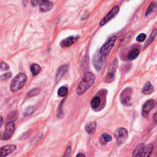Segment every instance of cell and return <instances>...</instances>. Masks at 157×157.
<instances>
[{
    "label": "cell",
    "instance_id": "obj_25",
    "mask_svg": "<svg viewBox=\"0 0 157 157\" xmlns=\"http://www.w3.org/2000/svg\"><path fill=\"white\" fill-rule=\"evenodd\" d=\"M39 92H40V89L39 88H35L32 89L31 91H29L28 93L27 96L28 97H34V96L38 95Z\"/></svg>",
    "mask_w": 157,
    "mask_h": 157
},
{
    "label": "cell",
    "instance_id": "obj_23",
    "mask_svg": "<svg viewBox=\"0 0 157 157\" xmlns=\"http://www.w3.org/2000/svg\"><path fill=\"white\" fill-rule=\"evenodd\" d=\"M156 9H157V2L155 1V2L152 3L149 5V6L147 8V10H146V12H145V16L148 15L150 13H151L152 12L155 11V10H156Z\"/></svg>",
    "mask_w": 157,
    "mask_h": 157
},
{
    "label": "cell",
    "instance_id": "obj_31",
    "mask_svg": "<svg viewBox=\"0 0 157 157\" xmlns=\"http://www.w3.org/2000/svg\"><path fill=\"white\" fill-rule=\"evenodd\" d=\"M9 66L5 62H1V71H6L9 69Z\"/></svg>",
    "mask_w": 157,
    "mask_h": 157
},
{
    "label": "cell",
    "instance_id": "obj_32",
    "mask_svg": "<svg viewBox=\"0 0 157 157\" xmlns=\"http://www.w3.org/2000/svg\"><path fill=\"white\" fill-rule=\"evenodd\" d=\"M71 147H68L66 150V152H65V156H68L70 153H71Z\"/></svg>",
    "mask_w": 157,
    "mask_h": 157
},
{
    "label": "cell",
    "instance_id": "obj_9",
    "mask_svg": "<svg viewBox=\"0 0 157 157\" xmlns=\"http://www.w3.org/2000/svg\"><path fill=\"white\" fill-rule=\"evenodd\" d=\"M104 57L100 52V54H97L93 57V66L97 71H100L104 65Z\"/></svg>",
    "mask_w": 157,
    "mask_h": 157
},
{
    "label": "cell",
    "instance_id": "obj_36",
    "mask_svg": "<svg viewBox=\"0 0 157 157\" xmlns=\"http://www.w3.org/2000/svg\"><path fill=\"white\" fill-rule=\"evenodd\" d=\"M2 125H3V117H1V125H0V127H2Z\"/></svg>",
    "mask_w": 157,
    "mask_h": 157
},
{
    "label": "cell",
    "instance_id": "obj_19",
    "mask_svg": "<svg viewBox=\"0 0 157 157\" xmlns=\"http://www.w3.org/2000/svg\"><path fill=\"white\" fill-rule=\"evenodd\" d=\"M156 35H157V29L154 28V29L152 30V33H151L150 36L149 37L147 41H146V43H145V47L149 46L152 43V41H153V39H154L156 37Z\"/></svg>",
    "mask_w": 157,
    "mask_h": 157
},
{
    "label": "cell",
    "instance_id": "obj_22",
    "mask_svg": "<svg viewBox=\"0 0 157 157\" xmlns=\"http://www.w3.org/2000/svg\"><path fill=\"white\" fill-rule=\"evenodd\" d=\"M30 70L33 76H36L41 72V68L38 64H33L31 66Z\"/></svg>",
    "mask_w": 157,
    "mask_h": 157
},
{
    "label": "cell",
    "instance_id": "obj_14",
    "mask_svg": "<svg viewBox=\"0 0 157 157\" xmlns=\"http://www.w3.org/2000/svg\"><path fill=\"white\" fill-rule=\"evenodd\" d=\"M68 69V65H63L61 67L59 68V69L57 71V75H56V81L57 82H59L61 79L64 76V75L66 74Z\"/></svg>",
    "mask_w": 157,
    "mask_h": 157
},
{
    "label": "cell",
    "instance_id": "obj_10",
    "mask_svg": "<svg viewBox=\"0 0 157 157\" xmlns=\"http://www.w3.org/2000/svg\"><path fill=\"white\" fill-rule=\"evenodd\" d=\"M155 106V101L153 100H148L146 101L142 107V115L144 117H146L147 116L150 111L154 108Z\"/></svg>",
    "mask_w": 157,
    "mask_h": 157
},
{
    "label": "cell",
    "instance_id": "obj_30",
    "mask_svg": "<svg viewBox=\"0 0 157 157\" xmlns=\"http://www.w3.org/2000/svg\"><path fill=\"white\" fill-rule=\"evenodd\" d=\"M12 76V73L11 72H7L6 74H4L1 76V80H4L9 79Z\"/></svg>",
    "mask_w": 157,
    "mask_h": 157
},
{
    "label": "cell",
    "instance_id": "obj_15",
    "mask_svg": "<svg viewBox=\"0 0 157 157\" xmlns=\"http://www.w3.org/2000/svg\"><path fill=\"white\" fill-rule=\"evenodd\" d=\"M97 128V123L95 122H90L86 124V130L88 134H93Z\"/></svg>",
    "mask_w": 157,
    "mask_h": 157
},
{
    "label": "cell",
    "instance_id": "obj_28",
    "mask_svg": "<svg viewBox=\"0 0 157 157\" xmlns=\"http://www.w3.org/2000/svg\"><path fill=\"white\" fill-rule=\"evenodd\" d=\"M146 38H147V36L145 33H141L137 36L136 41L139 42V43H142L146 39Z\"/></svg>",
    "mask_w": 157,
    "mask_h": 157
},
{
    "label": "cell",
    "instance_id": "obj_24",
    "mask_svg": "<svg viewBox=\"0 0 157 157\" xmlns=\"http://www.w3.org/2000/svg\"><path fill=\"white\" fill-rule=\"evenodd\" d=\"M68 93V89L66 87L62 86L58 90V95L60 97H65Z\"/></svg>",
    "mask_w": 157,
    "mask_h": 157
},
{
    "label": "cell",
    "instance_id": "obj_37",
    "mask_svg": "<svg viewBox=\"0 0 157 157\" xmlns=\"http://www.w3.org/2000/svg\"><path fill=\"white\" fill-rule=\"evenodd\" d=\"M126 1H128V0H126Z\"/></svg>",
    "mask_w": 157,
    "mask_h": 157
},
{
    "label": "cell",
    "instance_id": "obj_33",
    "mask_svg": "<svg viewBox=\"0 0 157 157\" xmlns=\"http://www.w3.org/2000/svg\"><path fill=\"white\" fill-rule=\"evenodd\" d=\"M31 4H32L33 6H35L39 3V0H31Z\"/></svg>",
    "mask_w": 157,
    "mask_h": 157
},
{
    "label": "cell",
    "instance_id": "obj_20",
    "mask_svg": "<svg viewBox=\"0 0 157 157\" xmlns=\"http://www.w3.org/2000/svg\"><path fill=\"white\" fill-rule=\"evenodd\" d=\"M139 53H140V52L139 49H134L129 52V54L128 55V58L130 60H133L138 57Z\"/></svg>",
    "mask_w": 157,
    "mask_h": 157
},
{
    "label": "cell",
    "instance_id": "obj_6",
    "mask_svg": "<svg viewBox=\"0 0 157 157\" xmlns=\"http://www.w3.org/2000/svg\"><path fill=\"white\" fill-rule=\"evenodd\" d=\"M15 125L14 122H9L6 125L4 133L1 136V139L7 140L11 138L15 130Z\"/></svg>",
    "mask_w": 157,
    "mask_h": 157
},
{
    "label": "cell",
    "instance_id": "obj_4",
    "mask_svg": "<svg viewBox=\"0 0 157 157\" xmlns=\"http://www.w3.org/2000/svg\"><path fill=\"white\" fill-rule=\"evenodd\" d=\"M128 131L122 127L119 128L115 132V137L117 139V142L119 145L124 144L128 138Z\"/></svg>",
    "mask_w": 157,
    "mask_h": 157
},
{
    "label": "cell",
    "instance_id": "obj_7",
    "mask_svg": "<svg viewBox=\"0 0 157 157\" xmlns=\"http://www.w3.org/2000/svg\"><path fill=\"white\" fill-rule=\"evenodd\" d=\"M131 93L132 90L131 88H126L121 93L120 95V101L124 105L128 106L131 102Z\"/></svg>",
    "mask_w": 157,
    "mask_h": 157
},
{
    "label": "cell",
    "instance_id": "obj_2",
    "mask_svg": "<svg viewBox=\"0 0 157 157\" xmlns=\"http://www.w3.org/2000/svg\"><path fill=\"white\" fill-rule=\"evenodd\" d=\"M27 79V76L24 73H20L13 79L10 83V90L13 92L18 91L25 86Z\"/></svg>",
    "mask_w": 157,
    "mask_h": 157
},
{
    "label": "cell",
    "instance_id": "obj_16",
    "mask_svg": "<svg viewBox=\"0 0 157 157\" xmlns=\"http://www.w3.org/2000/svg\"><path fill=\"white\" fill-rule=\"evenodd\" d=\"M145 147V144H139L138 145L136 146V147L135 148L133 152V156L134 157H141V155L142 153V152L144 150V149Z\"/></svg>",
    "mask_w": 157,
    "mask_h": 157
},
{
    "label": "cell",
    "instance_id": "obj_11",
    "mask_svg": "<svg viewBox=\"0 0 157 157\" xmlns=\"http://www.w3.org/2000/svg\"><path fill=\"white\" fill-rule=\"evenodd\" d=\"M54 6L53 3L48 0H41L39 3V9L41 12L46 13L50 10Z\"/></svg>",
    "mask_w": 157,
    "mask_h": 157
},
{
    "label": "cell",
    "instance_id": "obj_26",
    "mask_svg": "<svg viewBox=\"0 0 157 157\" xmlns=\"http://www.w3.org/2000/svg\"><path fill=\"white\" fill-rule=\"evenodd\" d=\"M111 140H112V137H111V136H110L109 134L107 133H104L102 135V136H101L102 142H104V143H106V142L111 141Z\"/></svg>",
    "mask_w": 157,
    "mask_h": 157
},
{
    "label": "cell",
    "instance_id": "obj_18",
    "mask_svg": "<svg viewBox=\"0 0 157 157\" xmlns=\"http://www.w3.org/2000/svg\"><path fill=\"white\" fill-rule=\"evenodd\" d=\"M153 91V87L150 82H147L142 88V93L145 95H150Z\"/></svg>",
    "mask_w": 157,
    "mask_h": 157
},
{
    "label": "cell",
    "instance_id": "obj_27",
    "mask_svg": "<svg viewBox=\"0 0 157 157\" xmlns=\"http://www.w3.org/2000/svg\"><path fill=\"white\" fill-rule=\"evenodd\" d=\"M18 118V114L17 112H13L10 114L9 117H8V120L10 119V122H14Z\"/></svg>",
    "mask_w": 157,
    "mask_h": 157
},
{
    "label": "cell",
    "instance_id": "obj_21",
    "mask_svg": "<svg viewBox=\"0 0 157 157\" xmlns=\"http://www.w3.org/2000/svg\"><path fill=\"white\" fill-rule=\"evenodd\" d=\"M101 103V99L99 97H95L91 101V106L93 109H97L98 108Z\"/></svg>",
    "mask_w": 157,
    "mask_h": 157
},
{
    "label": "cell",
    "instance_id": "obj_12",
    "mask_svg": "<svg viewBox=\"0 0 157 157\" xmlns=\"http://www.w3.org/2000/svg\"><path fill=\"white\" fill-rule=\"evenodd\" d=\"M16 149V145H7L2 147L0 149L1 156H6L9 154L11 153Z\"/></svg>",
    "mask_w": 157,
    "mask_h": 157
},
{
    "label": "cell",
    "instance_id": "obj_35",
    "mask_svg": "<svg viewBox=\"0 0 157 157\" xmlns=\"http://www.w3.org/2000/svg\"><path fill=\"white\" fill-rule=\"evenodd\" d=\"M76 156H85V155H83L82 153H78Z\"/></svg>",
    "mask_w": 157,
    "mask_h": 157
},
{
    "label": "cell",
    "instance_id": "obj_3",
    "mask_svg": "<svg viewBox=\"0 0 157 157\" xmlns=\"http://www.w3.org/2000/svg\"><path fill=\"white\" fill-rule=\"evenodd\" d=\"M116 36H112L109 39H108L104 44L101 47L100 49V53L103 57H107L110 54L111 50L112 49L116 41Z\"/></svg>",
    "mask_w": 157,
    "mask_h": 157
},
{
    "label": "cell",
    "instance_id": "obj_34",
    "mask_svg": "<svg viewBox=\"0 0 157 157\" xmlns=\"http://www.w3.org/2000/svg\"><path fill=\"white\" fill-rule=\"evenodd\" d=\"M154 120L157 123V113H156L154 116Z\"/></svg>",
    "mask_w": 157,
    "mask_h": 157
},
{
    "label": "cell",
    "instance_id": "obj_8",
    "mask_svg": "<svg viewBox=\"0 0 157 157\" xmlns=\"http://www.w3.org/2000/svg\"><path fill=\"white\" fill-rule=\"evenodd\" d=\"M119 7L118 6H116L112 8L111 11L107 14V15L104 17L100 22V26L102 27L105 24H106L108 22L116 16L119 12Z\"/></svg>",
    "mask_w": 157,
    "mask_h": 157
},
{
    "label": "cell",
    "instance_id": "obj_29",
    "mask_svg": "<svg viewBox=\"0 0 157 157\" xmlns=\"http://www.w3.org/2000/svg\"><path fill=\"white\" fill-rule=\"evenodd\" d=\"M63 101H64V100H63L61 102L59 106H58V117H61L63 116Z\"/></svg>",
    "mask_w": 157,
    "mask_h": 157
},
{
    "label": "cell",
    "instance_id": "obj_5",
    "mask_svg": "<svg viewBox=\"0 0 157 157\" xmlns=\"http://www.w3.org/2000/svg\"><path fill=\"white\" fill-rule=\"evenodd\" d=\"M118 63L119 61L117 58L115 59L109 66V68L108 71L107 75L106 77V81L107 82H111L115 77V74H116V70L118 67Z\"/></svg>",
    "mask_w": 157,
    "mask_h": 157
},
{
    "label": "cell",
    "instance_id": "obj_13",
    "mask_svg": "<svg viewBox=\"0 0 157 157\" xmlns=\"http://www.w3.org/2000/svg\"><path fill=\"white\" fill-rule=\"evenodd\" d=\"M79 38V36H70L68 37L65 39L63 40L61 42V46L63 47H66L71 46L72 44H74L75 42Z\"/></svg>",
    "mask_w": 157,
    "mask_h": 157
},
{
    "label": "cell",
    "instance_id": "obj_17",
    "mask_svg": "<svg viewBox=\"0 0 157 157\" xmlns=\"http://www.w3.org/2000/svg\"><path fill=\"white\" fill-rule=\"evenodd\" d=\"M153 149V145L152 144H149L147 146H145L141 156L143 157H149L150 156Z\"/></svg>",
    "mask_w": 157,
    "mask_h": 157
},
{
    "label": "cell",
    "instance_id": "obj_1",
    "mask_svg": "<svg viewBox=\"0 0 157 157\" xmlns=\"http://www.w3.org/2000/svg\"><path fill=\"white\" fill-rule=\"evenodd\" d=\"M95 76L92 72H87L83 75L81 82L77 88V93L78 95H82L85 93L93 84L95 82Z\"/></svg>",
    "mask_w": 157,
    "mask_h": 157
}]
</instances>
